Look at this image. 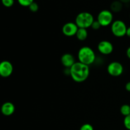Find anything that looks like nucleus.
Masks as SVG:
<instances>
[{"instance_id": "obj_23", "label": "nucleus", "mask_w": 130, "mask_h": 130, "mask_svg": "<svg viewBox=\"0 0 130 130\" xmlns=\"http://www.w3.org/2000/svg\"><path fill=\"white\" fill-rule=\"evenodd\" d=\"M126 35L128 37H129L130 38V26L129 27L127 28V30H126Z\"/></svg>"}, {"instance_id": "obj_14", "label": "nucleus", "mask_w": 130, "mask_h": 130, "mask_svg": "<svg viewBox=\"0 0 130 130\" xmlns=\"http://www.w3.org/2000/svg\"><path fill=\"white\" fill-rule=\"evenodd\" d=\"M121 114L124 117L130 114V105L128 104H124L120 108Z\"/></svg>"}, {"instance_id": "obj_7", "label": "nucleus", "mask_w": 130, "mask_h": 130, "mask_svg": "<svg viewBox=\"0 0 130 130\" xmlns=\"http://www.w3.org/2000/svg\"><path fill=\"white\" fill-rule=\"evenodd\" d=\"M13 67L12 63L8 60H3L0 62V76L8 77L12 74Z\"/></svg>"}, {"instance_id": "obj_22", "label": "nucleus", "mask_w": 130, "mask_h": 130, "mask_svg": "<svg viewBox=\"0 0 130 130\" xmlns=\"http://www.w3.org/2000/svg\"><path fill=\"white\" fill-rule=\"evenodd\" d=\"M126 56L128 57V58L130 59V46L128 47L126 50Z\"/></svg>"}, {"instance_id": "obj_6", "label": "nucleus", "mask_w": 130, "mask_h": 130, "mask_svg": "<svg viewBox=\"0 0 130 130\" xmlns=\"http://www.w3.org/2000/svg\"><path fill=\"white\" fill-rule=\"evenodd\" d=\"M124 71L123 66L119 62H112L107 66V72L110 76L119 77L121 76Z\"/></svg>"}, {"instance_id": "obj_15", "label": "nucleus", "mask_w": 130, "mask_h": 130, "mask_svg": "<svg viewBox=\"0 0 130 130\" xmlns=\"http://www.w3.org/2000/svg\"><path fill=\"white\" fill-rule=\"evenodd\" d=\"M17 1L19 5L21 6L29 7L34 2V0H17Z\"/></svg>"}, {"instance_id": "obj_11", "label": "nucleus", "mask_w": 130, "mask_h": 130, "mask_svg": "<svg viewBox=\"0 0 130 130\" xmlns=\"http://www.w3.org/2000/svg\"><path fill=\"white\" fill-rule=\"evenodd\" d=\"M15 105H14V104L13 103L10 102H6L4 103L1 108V113L4 116H11L15 112Z\"/></svg>"}, {"instance_id": "obj_9", "label": "nucleus", "mask_w": 130, "mask_h": 130, "mask_svg": "<svg viewBox=\"0 0 130 130\" xmlns=\"http://www.w3.org/2000/svg\"><path fill=\"white\" fill-rule=\"evenodd\" d=\"M79 27L75 22H67L63 25L62 29L63 35L67 37H72L76 36Z\"/></svg>"}, {"instance_id": "obj_16", "label": "nucleus", "mask_w": 130, "mask_h": 130, "mask_svg": "<svg viewBox=\"0 0 130 130\" xmlns=\"http://www.w3.org/2000/svg\"><path fill=\"white\" fill-rule=\"evenodd\" d=\"M123 123H124V126L127 129L130 130V114L129 115L125 116L124 118V121H123Z\"/></svg>"}, {"instance_id": "obj_24", "label": "nucleus", "mask_w": 130, "mask_h": 130, "mask_svg": "<svg viewBox=\"0 0 130 130\" xmlns=\"http://www.w3.org/2000/svg\"><path fill=\"white\" fill-rule=\"evenodd\" d=\"M119 1H121V3H130V0H119Z\"/></svg>"}, {"instance_id": "obj_13", "label": "nucleus", "mask_w": 130, "mask_h": 130, "mask_svg": "<svg viewBox=\"0 0 130 130\" xmlns=\"http://www.w3.org/2000/svg\"><path fill=\"white\" fill-rule=\"evenodd\" d=\"M88 36V30L86 29H83V28H79L76 32V36L77 39L80 41H83L86 40Z\"/></svg>"}, {"instance_id": "obj_12", "label": "nucleus", "mask_w": 130, "mask_h": 130, "mask_svg": "<svg viewBox=\"0 0 130 130\" xmlns=\"http://www.w3.org/2000/svg\"><path fill=\"white\" fill-rule=\"evenodd\" d=\"M110 8L112 12L119 13L123 10V3L119 1V0H115L110 4Z\"/></svg>"}, {"instance_id": "obj_10", "label": "nucleus", "mask_w": 130, "mask_h": 130, "mask_svg": "<svg viewBox=\"0 0 130 130\" xmlns=\"http://www.w3.org/2000/svg\"><path fill=\"white\" fill-rule=\"evenodd\" d=\"M60 62L62 66L67 69H70L75 63L74 57L71 53H65L61 57Z\"/></svg>"}, {"instance_id": "obj_5", "label": "nucleus", "mask_w": 130, "mask_h": 130, "mask_svg": "<svg viewBox=\"0 0 130 130\" xmlns=\"http://www.w3.org/2000/svg\"><path fill=\"white\" fill-rule=\"evenodd\" d=\"M112 12L110 10H103L100 11L97 16V20L102 27H107L111 25L113 22Z\"/></svg>"}, {"instance_id": "obj_4", "label": "nucleus", "mask_w": 130, "mask_h": 130, "mask_svg": "<svg viewBox=\"0 0 130 130\" xmlns=\"http://www.w3.org/2000/svg\"><path fill=\"white\" fill-rule=\"evenodd\" d=\"M127 26L125 23L121 20H116L111 24V32L113 35L118 38H122L126 34Z\"/></svg>"}, {"instance_id": "obj_20", "label": "nucleus", "mask_w": 130, "mask_h": 130, "mask_svg": "<svg viewBox=\"0 0 130 130\" xmlns=\"http://www.w3.org/2000/svg\"><path fill=\"white\" fill-rule=\"evenodd\" d=\"M79 130H94V129L91 124L86 123V124H84L81 126Z\"/></svg>"}, {"instance_id": "obj_3", "label": "nucleus", "mask_w": 130, "mask_h": 130, "mask_svg": "<svg viewBox=\"0 0 130 130\" xmlns=\"http://www.w3.org/2000/svg\"><path fill=\"white\" fill-rule=\"evenodd\" d=\"M94 17L93 15L87 11L81 12L76 16L75 19V23L79 28L86 29L91 27L94 21Z\"/></svg>"}, {"instance_id": "obj_19", "label": "nucleus", "mask_w": 130, "mask_h": 130, "mask_svg": "<svg viewBox=\"0 0 130 130\" xmlns=\"http://www.w3.org/2000/svg\"><path fill=\"white\" fill-rule=\"evenodd\" d=\"M101 25H100V23L99 22V21H98L97 20H94L93 22L92 25H91V29H93V30H99V29H100V28L101 27Z\"/></svg>"}, {"instance_id": "obj_25", "label": "nucleus", "mask_w": 130, "mask_h": 130, "mask_svg": "<svg viewBox=\"0 0 130 130\" xmlns=\"http://www.w3.org/2000/svg\"><path fill=\"white\" fill-rule=\"evenodd\" d=\"M129 18H130V14H129Z\"/></svg>"}, {"instance_id": "obj_17", "label": "nucleus", "mask_w": 130, "mask_h": 130, "mask_svg": "<svg viewBox=\"0 0 130 130\" xmlns=\"http://www.w3.org/2000/svg\"><path fill=\"white\" fill-rule=\"evenodd\" d=\"M29 8L30 11H32V12L33 13H35L37 12V11H38V10H39V6H38L37 3L34 2H34L29 6Z\"/></svg>"}, {"instance_id": "obj_18", "label": "nucleus", "mask_w": 130, "mask_h": 130, "mask_svg": "<svg viewBox=\"0 0 130 130\" xmlns=\"http://www.w3.org/2000/svg\"><path fill=\"white\" fill-rule=\"evenodd\" d=\"M3 5L6 8H10L13 5L14 0H1Z\"/></svg>"}, {"instance_id": "obj_1", "label": "nucleus", "mask_w": 130, "mask_h": 130, "mask_svg": "<svg viewBox=\"0 0 130 130\" xmlns=\"http://www.w3.org/2000/svg\"><path fill=\"white\" fill-rule=\"evenodd\" d=\"M90 75V67L79 62L76 63L70 68V76L76 83L86 81Z\"/></svg>"}, {"instance_id": "obj_21", "label": "nucleus", "mask_w": 130, "mask_h": 130, "mask_svg": "<svg viewBox=\"0 0 130 130\" xmlns=\"http://www.w3.org/2000/svg\"><path fill=\"white\" fill-rule=\"evenodd\" d=\"M125 88L126 90V91H128V92H130V81L127 83L125 85Z\"/></svg>"}, {"instance_id": "obj_8", "label": "nucleus", "mask_w": 130, "mask_h": 130, "mask_svg": "<svg viewBox=\"0 0 130 130\" xmlns=\"http://www.w3.org/2000/svg\"><path fill=\"white\" fill-rule=\"evenodd\" d=\"M97 49L101 54L108 55L112 53L114 50V46L111 42L107 40H103L99 43Z\"/></svg>"}, {"instance_id": "obj_2", "label": "nucleus", "mask_w": 130, "mask_h": 130, "mask_svg": "<svg viewBox=\"0 0 130 130\" xmlns=\"http://www.w3.org/2000/svg\"><path fill=\"white\" fill-rule=\"evenodd\" d=\"M77 58L78 62L89 66L95 62L96 55L92 48L89 46H83L79 50Z\"/></svg>"}]
</instances>
